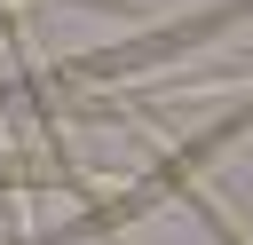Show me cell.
Here are the masks:
<instances>
[{
    "mask_svg": "<svg viewBox=\"0 0 253 245\" xmlns=\"http://www.w3.org/2000/svg\"><path fill=\"white\" fill-rule=\"evenodd\" d=\"M237 16H253V0H213V8L182 16V24H158V32H142V40H119V47H95V55L63 63L55 79H63V87H95V79H126V71H150V63H174V55L206 47L213 32H229Z\"/></svg>",
    "mask_w": 253,
    "mask_h": 245,
    "instance_id": "6da1fadb",
    "label": "cell"
}]
</instances>
